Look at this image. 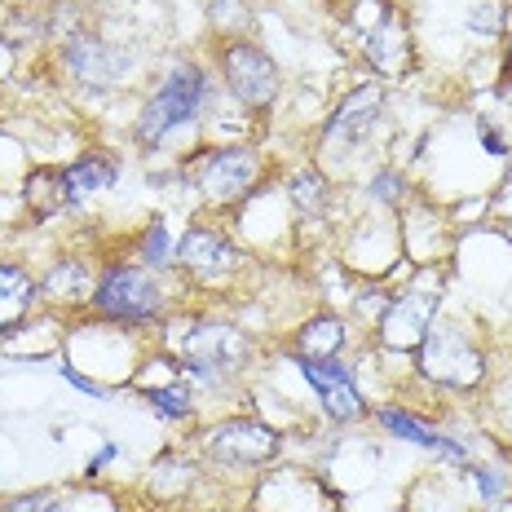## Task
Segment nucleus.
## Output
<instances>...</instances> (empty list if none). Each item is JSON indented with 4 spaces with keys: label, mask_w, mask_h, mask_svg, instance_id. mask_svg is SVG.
I'll use <instances>...</instances> for the list:
<instances>
[{
    "label": "nucleus",
    "mask_w": 512,
    "mask_h": 512,
    "mask_svg": "<svg viewBox=\"0 0 512 512\" xmlns=\"http://www.w3.org/2000/svg\"><path fill=\"white\" fill-rule=\"evenodd\" d=\"M221 67H226V84L243 106H270L279 98V67L265 49H256L252 40H234L221 53Z\"/></svg>",
    "instance_id": "f03ea898"
},
{
    "label": "nucleus",
    "mask_w": 512,
    "mask_h": 512,
    "mask_svg": "<svg viewBox=\"0 0 512 512\" xmlns=\"http://www.w3.org/2000/svg\"><path fill=\"white\" fill-rule=\"evenodd\" d=\"M27 199H31V208H36V217H49V212H58L71 195H67V186H62V177L36 173L31 177V186H27Z\"/></svg>",
    "instance_id": "6ab92c4d"
},
{
    "label": "nucleus",
    "mask_w": 512,
    "mask_h": 512,
    "mask_svg": "<svg viewBox=\"0 0 512 512\" xmlns=\"http://www.w3.org/2000/svg\"><path fill=\"white\" fill-rule=\"evenodd\" d=\"M177 256L195 274H221L234 261V248L217 230H186V239L177 243Z\"/></svg>",
    "instance_id": "f8f14e48"
},
{
    "label": "nucleus",
    "mask_w": 512,
    "mask_h": 512,
    "mask_svg": "<svg viewBox=\"0 0 512 512\" xmlns=\"http://www.w3.org/2000/svg\"><path fill=\"white\" fill-rule=\"evenodd\" d=\"M62 376H67L71 384H76V389H84V393H89V398H102V389H98V384H93V380H84L76 367H62Z\"/></svg>",
    "instance_id": "393cba45"
},
{
    "label": "nucleus",
    "mask_w": 512,
    "mask_h": 512,
    "mask_svg": "<svg viewBox=\"0 0 512 512\" xmlns=\"http://www.w3.org/2000/svg\"><path fill=\"white\" fill-rule=\"evenodd\" d=\"M142 256L151 265L168 261V226H164V221H151V230H146V239H142Z\"/></svg>",
    "instance_id": "4be33fe9"
},
{
    "label": "nucleus",
    "mask_w": 512,
    "mask_h": 512,
    "mask_svg": "<svg viewBox=\"0 0 512 512\" xmlns=\"http://www.w3.org/2000/svg\"><path fill=\"white\" fill-rule=\"evenodd\" d=\"M433 309H437V292H402L389 305V314L380 318V336L389 349H420L424 336L433 327Z\"/></svg>",
    "instance_id": "6e6552de"
},
{
    "label": "nucleus",
    "mask_w": 512,
    "mask_h": 512,
    "mask_svg": "<svg viewBox=\"0 0 512 512\" xmlns=\"http://www.w3.org/2000/svg\"><path fill=\"white\" fill-rule=\"evenodd\" d=\"M31 296H36V283L14 265H0V332H9L27 314Z\"/></svg>",
    "instance_id": "4468645a"
},
{
    "label": "nucleus",
    "mask_w": 512,
    "mask_h": 512,
    "mask_svg": "<svg viewBox=\"0 0 512 512\" xmlns=\"http://www.w3.org/2000/svg\"><path fill=\"white\" fill-rule=\"evenodd\" d=\"M490 512H512V499H504V504H495Z\"/></svg>",
    "instance_id": "cd10ccee"
},
{
    "label": "nucleus",
    "mask_w": 512,
    "mask_h": 512,
    "mask_svg": "<svg viewBox=\"0 0 512 512\" xmlns=\"http://www.w3.org/2000/svg\"><path fill=\"white\" fill-rule=\"evenodd\" d=\"M362 49H367L371 67H380L384 76H398L402 67L411 62V45H407V27L398 23V18H384L380 27H371L367 36H362Z\"/></svg>",
    "instance_id": "9b49d317"
},
{
    "label": "nucleus",
    "mask_w": 512,
    "mask_h": 512,
    "mask_svg": "<svg viewBox=\"0 0 512 512\" xmlns=\"http://www.w3.org/2000/svg\"><path fill=\"white\" fill-rule=\"evenodd\" d=\"M380 424H384L389 433H398V437H407V442H415V446H429V451H442V455H451V460H464V446H455L451 437L433 433L429 424H420V420H415V415H407V411L384 407V411H380Z\"/></svg>",
    "instance_id": "ddd939ff"
},
{
    "label": "nucleus",
    "mask_w": 512,
    "mask_h": 512,
    "mask_svg": "<svg viewBox=\"0 0 512 512\" xmlns=\"http://www.w3.org/2000/svg\"><path fill=\"white\" fill-rule=\"evenodd\" d=\"M208 451L217 455L221 464L243 468V464L270 460V455L279 451V437L265 429L261 420H226V424H217V429L208 433Z\"/></svg>",
    "instance_id": "0eeeda50"
},
{
    "label": "nucleus",
    "mask_w": 512,
    "mask_h": 512,
    "mask_svg": "<svg viewBox=\"0 0 512 512\" xmlns=\"http://www.w3.org/2000/svg\"><path fill=\"white\" fill-rule=\"evenodd\" d=\"M146 398H151V407L164 411L168 420H186V415L195 411V402H190V389H151Z\"/></svg>",
    "instance_id": "aec40b11"
},
{
    "label": "nucleus",
    "mask_w": 512,
    "mask_h": 512,
    "mask_svg": "<svg viewBox=\"0 0 512 512\" xmlns=\"http://www.w3.org/2000/svg\"><path fill=\"white\" fill-rule=\"evenodd\" d=\"M40 292H45V296H58V301H80V296L89 292V274H84L80 261H62L58 270L45 274Z\"/></svg>",
    "instance_id": "f3484780"
},
{
    "label": "nucleus",
    "mask_w": 512,
    "mask_h": 512,
    "mask_svg": "<svg viewBox=\"0 0 512 512\" xmlns=\"http://www.w3.org/2000/svg\"><path fill=\"white\" fill-rule=\"evenodd\" d=\"M376 195H380V199H398V195H402V177L380 173V177H376Z\"/></svg>",
    "instance_id": "b1692460"
},
{
    "label": "nucleus",
    "mask_w": 512,
    "mask_h": 512,
    "mask_svg": "<svg viewBox=\"0 0 512 512\" xmlns=\"http://www.w3.org/2000/svg\"><path fill=\"white\" fill-rule=\"evenodd\" d=\"M204 89H208V80H204V71H199L195 62L173 67L168 71V80H164V89L146 102L142 124H137V137H142L146 146H159L177 124H186V120H195L199 115V106H204Z\"/></svg>",
    "instance_id": "f257e3e1"
},
{
    "label": "nucleus",
    "mask_w": 512,
    "mask_h": 512,
    "mask_svg": "<svg viewBox=\"0 0 512 512\" xmlns=\"http://www.w3.org/2000/svg\"><path fill=\"white\" fill-rule=\"evenodd\" d=\"M477 482H482L486 499H495V495H499V477H495V473H486V468H477Z\"/></svg>",
    "instance_id": "a878e982"
},
{
    "label": "nucleus",
    "mask_w": 512,
    "mask_h": 512,
    "mask_svg": "<svg viewBox=\"0 0 512 512\" xmlns=\"http://www.w3.org/2000/svg\"><path fill=\"white\" fill-rule=\"evenodd\" d=\"M256 173H261L256 151H248V146H230V151H217L204 164L199 186H204V195L212 204H239V199L256 186Z\"/></svg>",
    "instance_id": "39448f33"
},
{
    "label": "nucleus",
    "mask_w": 512,
    "mask_h": 512,
    "mask_svg": "<svg viewBox=\"0 0 512 512\" xmlns=\"http://www.w3.org/2000/svg\"><path fill=\"white\" fill-rule=\"evenodd\" d=\"M71 67H76L84 80H93V84H106L115 76L111 53H106L102 45H93V40H76V45H71Z\"/></svg>",
    "instance_id": "a211bd4d"
},
{
    "label": "nucleus",
    "mask_w": 512,
    "mask_h": 512,
    "mask_svg": "<svg viewBox=\"0 0 512 512\" xmlns=\"http://www.w3.org/2000/svg\"><path fill=\"white\" fill-rule=\"evenodd\" d=\"M5 512H53V495H27V499H14Z\"/></svg>",
    "instance_id": "5701e85b"
},
{
    "label": "nucleus",
    "mask_w": 512,
    "mask_h": 512,
    "mask_svg": "<svg viewBox=\"0 0 512 512\" xmlns=\"http://www.w3.org/2000/svg\"><path fill=\"white\" fill-rule=\"evenodd\" d=\"M115 177H120V168H115L111 159H102V155H84L80 164H71L67 173H62V186H67V195L76 199L80 190H102V186H111Z\"/></svg>",
    "instance_id": "dca6fc26"
},
{
    "label": "nucleus",
    "mask_w": 512,
    "mask_h": 512,
    "mask_svg": "<svg viewBox=\"0 0 512 512\" xmlns=\"http://www.w3.org/2000/svg\"><path fill=\"white\" fill-rule=\"evenodd\" d=\"M424 371L442 384H455V389H468V384L482 380V354L464 340V332L455 327H442V332H429L420 345Z\"/></svg>",
    "instance_id": "20e7f679"
},
{
    "label": "nucleus",
    "mask_w": 512,
    "mask_h": 512,
    "mask_svg": "<svg viewBox=\"0 0 512 512\" xmlns=\"http://www.w3.org/2000/svg\"><path fill=\"white\" fill-rule=\"evenodd\" d=\"M292 199H296V204H301L305 212H318V208L327 204V186H323V177H318V173H301V177L292 181Z\"/></svg>",
    "instance_id": "412c9836"
},
{
    "label": "nucleus",
    "mask_w": 512,
    "mask_h": 512,
    "mask_svg": "<svg viewBox=\"0 0 512 512\" xmlns=\"http://www.w3.org/2000/svg\"><path fill=\"white\" fill-rule=\"evenodd\" d=\"M93 305L106 318H155L164 309V287L146 270H111L93 287Z\"/></svg>",
    "instance_id": "7ed1b4c3"
},
{
    "label": "nucleus",
    "mask_w": 512,
    "mask_h": 512,
    "mask_svg": "<svg viewBox=\"0 0 512 512\" xmlns=\"http://www.w3.org/2000/svg\"><path fill=\"white\" fill-rule=\"evenodd\" d=\"M111 460H115V446H102V455H98V460L89 464V477H93V473H102V468L111 464Z\"/></svg>",
    "instance_id": "bb28decb"
},
{
    "label": "nucleus",
    "mask_w": 512,
    "mask_h": 512,
    "mask_svg": "<svg viewBox=\"0 0 512 512\" xmlns=\"http://www.w3.org/2000/svg\"><path fill=\"white\" fill-rule=\"evenodd\" d=\"M380 106H384L380 84L354 89L345 102H340V111L332 115V120H327V137H332V142H362V137H367L371 128H376Z\"/></svg>",
    "instance_id": "9d476101"
},
{
    "label": "nucleus",
    "mask_w": 512,
    "mask_h": 512,
    "mask_svg": "<svg viewBox=\"0 0 512 512\" xmlns=\"http://www.w3.org/2000/svg\"><path fill=\"white\" fill-rule=\"evenodd\" d=\"M243 354H248V340L234 332V327L204 323L186 336V371H195L204 380H217L221 367H239Z\"/></svg>",
    "instance_id": "423d86ee"
},
{
    "label": "nucleus",
    "mask_w": 512,
    "mask_h": 512,
    "mask_svg": "<svg viewBox=\"0 0 512 512\" xmlns=\"http://www.w3.org/2000/svg\"><path fill=\"white\" fill-rule=\"evenodd\" d=\"M305 380L318 389V398H323V411L332 415V420H354L362 415V398H358V384L349 376L345 362H332V358H305L301 362Z\"/></svg>",
    "instance_id": "1a4fd4ad"
},
{
    "label": "nucleus",
    "mask_w": 512,
    "mask_h": 512,
    "mask_svg": "<svg viewBox=\"0 0 512 512\" xmlns=\"http://www.w3.org/2000/svg\"><path fill=\"white\" fill-rule=\"evenodd\" d=\"M340 345H345V327L336 318H314L296 332V354L301 358H332Z\"/></svg>",
    "instance_id": "2eb2a0df"
}]
</instances>
